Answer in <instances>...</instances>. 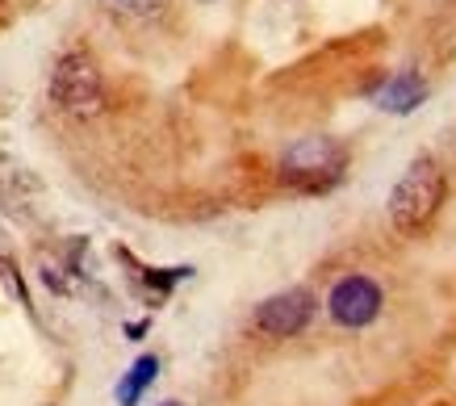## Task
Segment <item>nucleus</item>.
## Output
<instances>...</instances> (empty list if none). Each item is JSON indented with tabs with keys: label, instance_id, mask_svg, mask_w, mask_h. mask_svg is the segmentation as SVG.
Listing matches in <instances>:
<instances>
[{
	"label": "nucleus",
	"instance_id": "nucleus-1",
	"mask_svg": "<svg viewBox=\"0 0 456 406\" xmlns=\"http://www.w3.org/2000/svg\"><path fill=\"white\" fill-rule=\"evenodd\" d=\"M444 193H448V176L431 155L411 159V168L398 176L394 193H389V223L398 226L402 235H419L423 226L440 214Z\"/></svg>",
	"mask_w": 456,
	"mask_h": 406
},
{
	"label": "nucleus",
	"instance_id": "nucleus-2",
	"mask_svg": "<svg viewBox=\"0 0 456 406\" xmlns=\"http://www.w3.org/2000/svg\"><path fill=\"white\" fill-rule=\"evenodd\" d=\"M347 168V151L344 142L327 139V134H305V139H293L281 155V181L289 189H302V193H327L331 184H339Z\"/></svg>",
	"mask_w": 456,
	"mask_h": 406
},
{
	"label": "nucleus",
	"instance_id": "nucleus-3",
	"mask_svg": "<svg viewBox=\"0 0 456 406\" xmlns=\"http://www.w3.org/2000/svg\"><path fill=\"white\" fill-rule=\"evenodd\" d=\"M51 101L71 118H97L105 110V85H101L93 55L71 51V55L59 59L55 71H51Z\"/></svg>",
	"mask_w": 456,
	"mask_h": 406
},
{
	"label": "nucleus",
	"instance_id": "nucleus-4",
	"mask_svg": "<svg viewBox=\"0 0 456 406\" xmlns=\"http://www.w3.org/2000/svg\"><path fill=\"white\" fill-rule=\"evenodd\" d=\"M318 310V297L310 289H285V294H273L264 297L260 306H256V327H260L264 336L273 339H289V336H302L310 319H314Z\"/></svg>",
	"mask_w": 456,
	"mask_h": 406
},
{
	"label": "nucleus",
	"instance_id": "nucleus-5",
	"mask_svg": "<svg viewBox=\"0 0 456 406\" xmlns=\"http://www.w3.org/2000/svg\"><path fill=\"white\" fill-rule=\"evenodd\" d=\"M327 310L339 327H369V322L381 314V285L369 277H344L335 280L331 297H327Z\"/></svg>",
	"mask_w": 456,
	"mask_h": 406
},
{
	"label": "nucleus",
	"instance_id": "nucleus-6",
	"mask_svg": "<svg viewBox=\"0 0 456 406\" xmlns=\"http://www.w3.org/2000/svg\"><path fill=\"white\" fill-rule=\"evenodd\" d=\"M428 101V80L419 76V71H398V76H389L386 85L373 93V105L386 113H415L419 105Z\"/></svg>",
	"mask_w": 456,
	"mask_h": 406
},
{
	"label": "nucleus",
	"instance_id": "nucleus-7",
	"mask_svg": "<svg viewBox=\"0 0 456 406\" xmlns=\"http://www.w3.org/2000/svg\"><path fill=\"white\" fill-rule=\"evenodd\" d=\"M155 378H159V356H139L118 381V406H139L142 394L155 386Z\"/></svg>",
	"mask_w": 456,
	"mask_h": 406
},
{
	"label": "nucleus",
	"instance_id": "nucleus-8",
	"mask_svg": "<svg viewBox=\"0 0 456 406\" xmlns=\"http://www.w3.org/2000/svg\"><path fill=\"white\" fill-rule=\"evenodd\" d=\"M159 406H184V402H159Z\"/></svg>",
	"mask_w": 456,
	"mask_h": 406
},
{
	"label": "nucleus",
	"instance_id": "nucleus-9",
	"mask_svg": "<svg viewBox=\"0 0 456 406\" xmlns=\"http://www.w3.org/2000/svg\"><path fill=\"white\" fill-rule=\"evenodd\" d=\"M206 4H209V0H206Z\"/></svg>",
	"mask_w": 456,
	"mask_h": 406
}]
</instances>
